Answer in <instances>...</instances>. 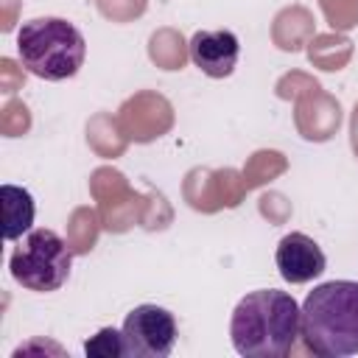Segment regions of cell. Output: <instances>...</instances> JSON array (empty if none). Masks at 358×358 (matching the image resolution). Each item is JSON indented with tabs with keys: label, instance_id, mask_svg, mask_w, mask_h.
Masks as SVG:
<instances>
[{
	"label": "cell",
	"instance_id": "1",
	"mask_svg": "<svg viewBox=\"0 0 358 358\" xmlns=\"http://www.w3.org/2000/svg\"><path fill=\"white\" fill-rule=\"evenodd\" d=\"M302 327V305L280 288L249 291L232 310L229 338L238 355L280 358L291 352Z\"/></svg>",
	"mask_w": 358,
	"mask_h": 358
},
{
	"label": "cell",
	"instance_id": "2",
	"mask_svg": "<svg viewBox=\"0 0 358 358\" xmlns=\"http://www.w3.org/2000/svg\"><path fill=\"white\" fill-rule=\"evenodd\" d=\"M299 336L308 350L324 358L358 352V282L330 280L316 285L302 302Z\"/></svg>",
	"mask_w": 358,
	"mask_h": 358
},
{
	"label": "cell",
	"instance_id": "3",
	"mask_svg": "<svg viewBox=\"0 0 358 358\" xmlns=\"http://www.w3.org/2000/svg\"><path fill=\"white\" fill-rule=\"evenodd\" d=\"M17 56L31 76L64 81L81 70L87 42L84 34L62 17H34L17 31Z\"/></svg>",
	"mask_w": 358,
	"mask_h": 358
},
{
	"label": "cell",
	"instance_id": "4",
	"mask_svg": "<svg viewBox=\"0 0 358 358\" xmlns=\"http://www.w3.org/2000/svg\"><path fill=\"white\" fill-rule=\"evenodd\" d=\"M11 277L36 294L59 291L73 268V252L53 229H31L8 257Z\"/></svg>",
	"mask_w": 358,
	"mask_h": 358
},
{
	"label": "cell",
	"instance_id": "5",
	"mask_svg": "<svg viewBox=\"0 0 358 358\" xmlns=\"http://www.w3.org/2000/svg\"><path fill=\"white\" fill-rule=\"evenodd\" d=\"M126 358H168L176 347V319L159 305H137L123 319Z\"/></svg>",
	"mask_w": 358,
	"mask_h": 358
},
{
	"label": "cell",
	"instance_id": "6",
	"mask_svg": "<svg viewBox=\"0 0 358 358\" xmlns=\"http://www.w3.org/2000/svg\"><path fill=\"white\" fill-rule=\"evenodd\" d=\"M190 62L210 78H227L241 56V42L227 28H201L190 36Z\"/></svg>",
	"mask_w": 358,
	"mask_h": 358
},
{
	"label": "cell",
	"instance_id": "7",
	"mask_svg": "<svg viewBox=\"0 0 358 358\" xmlns=\"http://www.w3.org/2000/svg\"><path fill=\"white\" fill-rule=\"evenodd\" d=\"M274 263H277V271L285 282L299 285V282L316 280L324 271L327 257H324L322 246L313 238H308L305 232H288L277 243Z\"/></svg>",
	"mask_w": 358,
	"mask_h": 358
},
{
	"label": "cell",
	"instance_id": "8",
	"mask_svg": "<svg viewBox=\"0 0 358 358\" xmlns=\"http://www.w3.org/2000/svg\"><path fill=\"white\" fill-rule=\"evenodd\" d=\"M0 201H3V235L6 241H17L25 232H31L34 224V196L31 190L20 185H0Z\"/></svg>",
	"mask_w": 358,
	"mask_h": 358
},
{
	"label": "cell",
	"instance_id": "9",
	"mask_svg": "<svg viewBox=\"0 0 358 358\" xmlns=\"http://www.w3.org/2000/svg\"><path fill=\"white\" fill-rule=\"evenodd\" d=\"M84 352L101 355V358H120V355H126L123 352V333L115 327H103L84 344Z\"/></svg>",
	"mask_w": 358,
	"mask_h": 358
}]
</instances>
